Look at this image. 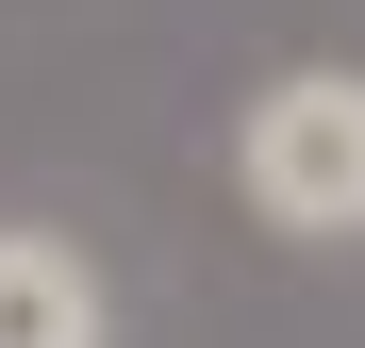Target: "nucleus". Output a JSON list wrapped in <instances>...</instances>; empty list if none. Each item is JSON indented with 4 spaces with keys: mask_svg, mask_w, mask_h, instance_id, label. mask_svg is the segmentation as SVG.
<instances>
[{
    "mask_svg": "<svg viewBox=\"0 0 365 348\" xmlns=\"http://www.w3.org/2000/svg\"><path fill=\"white\" fill-rule=\"evenodd\" d=\"M232 183H250L266 232L349 249V232H365V67H282L250 100V133H232Z\"/></svg>",
    "mask_w": 365,
    "mask_h": 348,
    "instance_id": "f257e3e1",
    "label": "nucleus"
},
{
    "mask_svg": "<svg viewBox=\"0 0 365 348\" xmlns=\"http://www.w3.org/2000/svg\"><path fill=\"white\" fill-rule=\"evenodd\" d=\"M100 332H116V299L67 232H0V348H100Z\"/></svg>",
    "mask_w": 365,
    "mask_h": 348,
    "instance_id": "f03ea898",
    "label": "nucleus"
}]
</instances>
